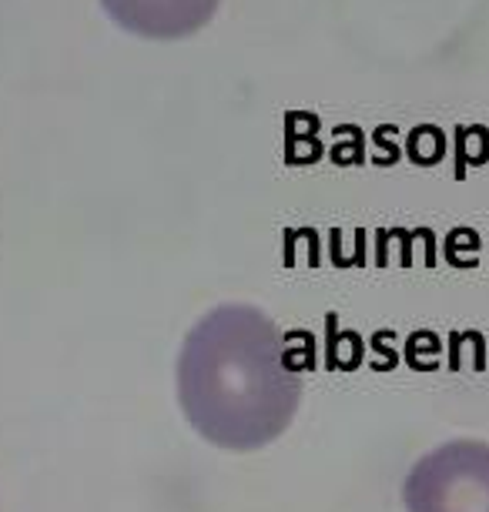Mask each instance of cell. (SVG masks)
<instances>
[{
    "label": "cell",
    "mask_w": 489,
    "mask_h": 512,
    "mask_svg": "<svg viewBox=\"0 0 489 512\" xmlns=\"http://www.w3.org/2000/svg\"><path fill=\"white\" fill-rule=\"evenodd\" d=\"M178 405L191 429L228 452H255L292 425L302 372L262 308L228 302L201 315L178 352Z\"/></svg>",
    "instance_id": "6da1fadb"
},
{
    "label": "cell",
    "mask_w": 489,
    "mask_h": 512,
    "mask_svg": "<svg viewBox=\"0 0 489 512\" xmlns=\"http://www.w3.org/2000/svg\"><path fill=\"white\" fill-rule=\"evenodd\" d=\"M406 512H489V442L453 439L426 452L402 482Z\"/></svg>",
    "instance_id": "7a4b0ae2"
}]
</instances>
